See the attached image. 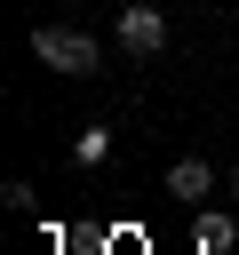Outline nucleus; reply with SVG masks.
<instances>
[{
  "label": "nucleus",
  "instance_id": "nucleus-1",
  "mask_svg": "<svg viewBox=\"0 0 239 255\" xmlns=\"http://www.w3.org/2000/svg\"><path fill=\"white\" fill-rule=\"evenodd\" d=\"M32 56H40L48 72H64V80H96V72H104L96 32H72V24H32Z\"/></svg>",
  "mask_w": 239,
  "mask_h": 255
},
{
  "label": "nucleus",
  "instance_id": "nucleus-2",
  "mask_svg": "<svg viewBox=\"0 0 239 255\" xmlns=\"http://www.w3.org/2000/svg\"><path fill=\"white\" fill-rule=\"evenodd\" d=\"M112 40H120L127 56H159V48H167V8H151V0H127V8L112 16Z\"/></svg>",
  "mask_w": 239,
  "mask_h": 255
},
{
  "label": "nucleus",
  "instance_id": "nucleus-3",
  "mask_svg": "<svg viewBox=\"0 0 239 255\" xmlns=\"http://www.w3.org/2000/svg\"><path fill=\"white\" fill-rule=\"evenodd\" d=\"M215 191V167L199 159V151H183V159H167V199H183V207H199Z\"/></svg>",
  "mask_w": 239,
  "mask_h": 255
},
{
  "label": "nucleus",
  "instance_id": "nucleus-4",
  "mask_svg": "<svg viewBox=\"0 0 239 255\" xmlns=\"http://www.w3.org/2000/svg\"><path fill=\"white\" fill-rule=\"evenodd\" d=\"M104 159H112V128H104V120H88V128L72 135V167H104Z\"/></svg>",
  "mask_w": 239,
  "mask_h": 255
},
{
  "label": "nucleus",
  "instance_id": "nucleus-5",
  "mask_svg": "<svg viewBox=\"0 0 239 255\" xmlns=\"http://www.w3.org/2000/svg\"><path fill=\"white\" fill-rule=\"evenodd\" d=\"M231 199H239V167H231Z\"/></svg>",
  "mask_w": 239,
  "mask_h": 255
}]
</instances>
